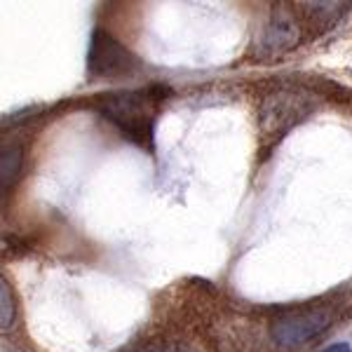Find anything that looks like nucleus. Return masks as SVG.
Instances as JSON below:
<instances>
[{"label": "nucleus", "mask_w": 352, "mask_h": 352, "mask_svg": "<svg viewBox=\"0 0 352 352\" xmlns=\"http://www.w3.org/2000/svg\"><path fill=\"white\" fill-rule=\"evenodd\" d=\"M160 106V96L155 87L148 89H120L99 96L101 116L120 132L124 139L134 141L136 146L151 148L153 132H155V116Z\"/></svg>", "instance_id": "nucleus-1"}, {"label": "nucleus", "mask_w": 352, "mask_h": 352, "mask_svg": "<svg viewBox=\"0 0 352 352\" xmlns=\"http://www.w3.org/2000/svg\"><path fill=\"white\" fill-rule=\"evenodd\" d=\"M317 99L308 89L300 87H277L265 96L258 111V122H261V139L265 144H277L287 132H292L298 122H303L305 118L315 111Z\"/></svg>", "instance_id": "nucleus-2"}, {"label": "nucleus", "mask_w": 352, "mask_h": 352, "mask_svg": "<svg viewBox=\"0 0 352 352\" xmlns=\"http://www.w3.org/2000/svg\"><path fill=\"white\" fill-rule=\"evenodd\" d=\"M303 36L300 31V21L296 16V10L292 8H275L265 24L263 33L256 41V56L261 59H270V56H280L294 50Z\"/></svg>", "instance_id": "nucleus-3"}, {"label": "nucleus", "mask_w": 352, "mask_h": 352, "mask_svg": "<svg viewBox=\"0 0 352 352\" xmlns=\"http://www.w3.org/2000/svg\"><path fill=\"white\" fill-rule=\"evenodd\" d=\"M87 68L94 78H120L134 71L136 59L113 36L106 31H96L89 45Z\"/></svg>", "instance_id": "nucleus-4"}, {"label": "nucleus", "mask_w": 352, "mask_h": 352, "mask_svg": "<svg viewBox=\"0 0 352 352\" xmlns=\"http://www.w3.org/2000/svg\"><path fill=\"white\" fill-rule=\"evenodd\" d=\"M331 315L327 310H294L272 324V338L282 348H300L329 327Z\"/></svg>", "instance_id": "nucleus-5"}, {"label": "nucleus", "mask_w": 352, "mask_h": 352, "mask_svg": "<svg viewBox=\"0 0 352 352\" xmlns=\"http://www.w3.org/2000/svg\"><path fill=\"white\" fill-rule=\"evenodd\" d=\"M300 12H303V24L308 21V26H315L317 33L324 28L333 26V21H338L340 16L350 10L352 3H298Z\"/></svg>", "instance_id": "nucleus-6"}, {"label": "nucleus", "mask_w": 352, "mask_h": 352, "mask_svg": "<svg viewBox=\"0 0 352 352\" xmlns=\"http://www.w3.org/2000/svg\"><path fill=\"white\" fill-rule=\"evenodd\" d=\"M21 169V148L19 146H8L3 148V160H0V174H3V186L10 188Z\"/></svg>", "instance_id": "nucleus-7"}, {"label": "nucleus", "mask_w": 352, "mask_h": 352, "mask_svg": "<svg viewBox=\"0 0 352 352\" xmlns=\"http://www.w3.org/2000/svg\"><path fill=\"white\" fill-rule=\"evenodd\" d=\"M14 320V298H12V289H10L8 282H0V324L3 329L12 327Z\"/></svg>", "instance_id": "nucleus-8"}, {"label": "nucleus", "mask_w": 352, "mask_h": 352, "mask_svg": "<svg viewBox=\"0 0 352 352\" xmlns=\"http://www.w3.org/2000/svg\"><path fill=\"white\" fill-rule=\"evenodd\" d=\"M322 352H352V348L348 343H336V345H329V348Z\"/></svg>", "instance_id": "nucleus-9"}, {"label": "nucleus", "mask_w": 352, "mask_h": 352, "mask_svg": "<svg viewBox=\"0 0 352 352\" xmlns=\"http://www.w3.org/2000/svg\"><path fill=\"white\" fill-rule=\"evenodd\" d=\"M136 352H172V350H167V348H160V345H153V348H141V350H136Z\"/></svg>", "instance_id": "nucleus-10"}]
</instances>
